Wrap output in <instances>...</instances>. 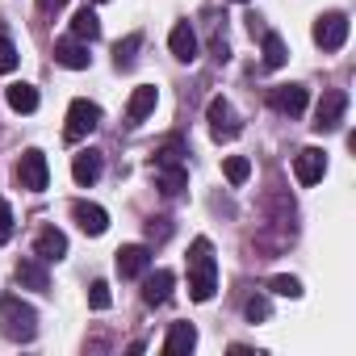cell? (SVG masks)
<instances>
[{"label": "cell", "mask_w": 356, "mask_h": 356, "mask_svg": "<svg viewBox=\"0 0 356 356\" xmlns=\"http://www.w3.org/2000/svg\"><path fill=\"white\" fill-rule=\"evenodd\" d=\"M147 281H143V302L147 306H163L168 298H172V285H176V277L168 273V268H155V273H143Z\"/></svg>", "instance_id": "5bb4252c"}, {"label": "cell", "mask_w": 356, "mask_h": 356, "mask_svg": "<svg viewBox=\"0 0 356 356\" xmlns=\"http://www.w3.org/2000/svg\"><path fill=\"white\" fill-rule=\"evenodd\" d=\"M206 122H210V134H214L218 143H231V138H239V134H243V122L235 118V109H231V101H227V97H214V101H210Z\"/></svg>", "instance_id": "5b68a950"}, {"label": "cell", "mask_w": 356, "mask_h": 356, "mask_svg": "<svg viewBox=\"0 0 356 356\" xmlns=\"http://www.w3.org/2000/svg\"><path fill=\"white\" fill-rule=\"evenodd\" d=\"M97 5H101V0H97Z\"/></svg>", "instance_id": "e575fe53"}, {"label": "cell", "mask_w": 356, "mask_h": 356, "mask_svg": "<svg viewBox=\"0 0 356 356\" xmlns=\"http://www.w3.org/2000/svg\"><path fill=\"white\" fill-rule=\"evenodd\" d=\"M17 59H22V55H17V47H13L5 34H0V76H9V72L17 67Z\"/></svg>", "instance_id": "f1b7e54d"}, {"label": "cell", "mask_w": 356, "mask_h": 356, "mask_svg": "<svg viewBox=\"0 0 356 356\" xmlns=\"http://www.w3.org/2000/svg\"><path fill=\"white\" fill-rule=\"evenodd\" d=\"M193 348H197V327L193 323H172L168 327L163 356H181V352H193Z\"/></svg>", "instance_id": "e0dca14e"}, {"label": "cell", "mask_w": 356, "mask_h": 356, "mask_svg": "<svg viewBox=\"0 0 356 356\" xmlns=\"http://www.w3.org/2000/svg\"><path fill=\"white\" fill-rule=\"evenodd\" d=\"M147 268H151V248H147V243H126V248H118V273H122L126 281L143 277Z\"/></svg>", "instance_id": "30bf717a"}, {"label": "cell", "mask_w": 356, "mask_h": 356, "mask_svg": "<svg viewBox=\"0 0 356 356\" xmlns=\"http://www.w3.org/2000/svg\"><path fill=\"white\" fill-rule=\"evenodd\" d=\"M168 51H172V59H181V63H193V59H197V34L189 30V22L172 26V34H168Z\"/></svg>", "instance_id": "9a60e30c"}, {"label": "cell", "mask_w": 356, "mask_h": 356, "mask_svg": "<svg viewBox=\"0 0 356 356\" xmlns=\"http://www.w3.org/2000/svg\"><path fill=\"white\" fill-rule=\"evenodd\" d=\"M34 256H38V260H47V264L63 260V256H67V235H63L59 227H42V231H38V239H34Z\"/></svg>", "instance_id": "7c38bea8"}, {"label": "cell", "mask_w": 356, "mask_h": 356, "mask_svg": "<svg viewBox=\"0 0 356 356\" xmlns=\"http://www.w3.org/2000/svg\"><path fill=\"white\" fill-rule=\"evenodd\" d=\"M63 5H67V0H38V9H42V13H59Z\"/></svg>", "instance_id": "d6a6232c"}, {"label": "cell", "mask_w": 356, "mask_h": 356, "mask_svg": "<svg viewBox=\"0 0 356 356\" xmlns=\"http://www.w3.org/2000/svg\"><path fill=\"white\" fill-rule=\"evenodd\" d=\"M155 172H159V193H163V197H176V193L189 185V176H185L181 163H176V168H155Z\"/></svg>", "instance_id": "7402d4cb"}, {"label": "cell", "mask_w": 356, "mask_h": 356, "mask_svg": "<svg viewBox=\"0 0 356 356\" xmlns=\"http://www.w3.org/2000/svg\"><path fill=\"white\" fill-rule=\"evenodd\" d=\"M101 168H105V155L97 147H84V151L72 155V176H76V185H84V189L101 181Z\"/></svg>", "instance_id": "ba28073f"}, {"label": "cell", "mask_w": 356, "mask_h": 356, "mask_svg": "<svg viewBox=\"0 0 356 356\" xmlns=\"http://www.w3.org/2000/svg\"><path fill=\"white\" fill-rule=\"evenodd\" d=\"M5 97H9V105H13L17 113H34V109H38V88H34V84H9Z\"/></svg>", "instance_id": "44dd1931"}, {"label": "cell", "mask_w": 356, "mask_h": 356, "mask_svg": "<svg viewBox=\"0 0 356 356\" xmlns=\"http://www.w3.org/2000/svg\"><path fill=\"white\" fill-rule=\"evenodd\" d=\"M243 314H248L252 323H264V318H268V298H260V293L248 298V302H243Z\"/></svg>", "instance_id": "f546056e"}, {"label": "cell", "mask_w": 356, "mask_h": 356, "mask_svg": "<svg viewBox=\"0 0 356 356\" xmlns=\"http://www.w3.org/2000/svg\"><path fill=\"white\" fill-rule=\"evenodd\" d=\"M109 302H113L109 285H105V281H92V285H88V306H92V310H109Z\"/></svg>", "instance_id": "83f0119b"}, {"label": "cell", "mask_w": 356, "mask_h": 356, "mask_svg": "<svg viewBox=\"0 0 356 356\" xmlns=\"http://www.w3.org/2000/svg\"><path fill=\"white\" fill-rule=\"evenodd\" d=\"M138 47H143V34H126V38L113 47V63H118L122 72H126V67H134V51H138Z\"/></svg>", "instance_id": "cb8c5ba5"}, {"label": "cell", "mask_w": 356, "mask_h": 356, "mask_svg": "<svg viewBox=\"0 0 356 356\" xmlns=\"http://www.w3.org/2000/svg\"><path fill=\"white\" fill-rule=\"evenodd\" d=\"M172 235V222L168 218H151L147 222V239H168Z\"/></svg>", "instance_id": "1f68e13d"}, {"label": "cell", "mask_w": 356, "mask_h": 356, "mask_svg": "<svg viewBox=\"0 0 356 356\" xmlns=\"http://www.w3.org/2000/svg\"><path fill=\"white\" fill-rule=\"evenodd\" d=\"M13 277H17V285H26V289H38V293H47V289H51L47 260H38V256H34V260H22Z\"/></svg>", "instance_id": "d6986e66"}, {"label": "cell", "mask_w": 356, "mask_h": 356, "mask_svg": "<svg viewBox=\"0 0 356 356\" xmlns=\"http://www.w3.org/2000/svg\"><path fill=\"white\" fill-rule=\"evenodd\" d=\"M97 126H101V105H97V101H88V97H76V101L67 105L63 138H67V143H80V138H88Z\"/></svg>", "instance_id": "3957f363"}, {"label": "cell", "mask_w": 356, "mask_h": 356, "mask_svg": "<svg viewBox=\"0 0 356 356\" xmlns=\"http://www.w3.org/2000/svg\"><path fill=\"white\" fill-rule=\"evenodd\" d=\"M17 181H22V189H30V193H42V189L51 185V163H47V155H42L38 147L22 151V159H17Z\"/></svg>", "instance_id": "277c9868"}, {"label": "cell", "mask_w": 356, "mask_h": 356, "mask_svg": "<svg viewBox=\"0 0 356 356\" xmlns=\"http://www.w3.org/2000/svg\"><path fill=\"white\" fill-rule=\"evenodd\" d=\"M235 5H243V0H235Z\"/></svg>", "instance_id": "836d02e7"}, {"label": "cell", "mask_w": 356, "mask_h": 356, "mask_svg": "<svg viewBox=\"0 0 356 356\" xmlns=\"http://www.w3.org/2000/svg\"><path fill=\"white\" fill-rule=\"evenodd\" d=\"M222 172H227V181H231V185H243L248 176H252V163H248L243 155H231V159L222 163Z\"/></svg>", "instance_id": "484cf974"}, {"label": "cell", "mask_w": 356, "mask_h": 356, "mask_svg": "<svg viewBox=\"0 0 356 356\" xmlns=\"http://www.w3.org/2000/svg\"><path fill=\"white\" fill-rule=\"evenodd\" d=\"M293 176H298V185H318L323 176H327V155H323L318 147L298 151V159H293Z\"/></svg>", "instance_id": "9c48e42d"}, {"label": "cell", "mask_w": 356, "mask_h": 356, "mask_svg": "<svg viewBox=\"0 0 356 356\" xmlns=\"http://www.w3.org/2000/svg\"><path fill=\"white\" fill-rule=\"evenodd\" d=\"M72 38H80V42H97V38H101V17H97L88 5L72 17Z\"/></svg>", "instance_id": "ffe728a7"}, {"label": "cell", "mask_w": 356, "mask_h": 356, "mask_svg": "<svg viewBox=\"0 0 356 356\" xmlns=\"http://www.w3.org/2000/svg\"><path fill=\"white\" fill-rule=\"evenodd\" d=\"M306 101H310V97H306L302 84H281V88L268 92V105H273L277 113H289V118H298V113L306 109Z\"/></svg>", "instance_id": "8fae6325"}, {"label": "cell", "mask_w": 356, "mask_h": 356, "mask_svg": "<svg viewBox=\"0 0 356 356\" xmlns=\"http://www.w3.org/2000/svg\"><path fill=\"white\" fill-rule=\"evenodd\" d=\"M72 218L80 222L84 235H105V227H109V214L92 202H72Z\"/></svg>", "instance_id": "2e32d148"}, {"label": "cell", "mask_w": 356, "mask_h": 356, "mask_svg": "<svg viewBox=\"0 0 356 356\" xmlns=\"http://www.w3.org/2000/svg\"><path fill=\"white\" fill-rule=\"evenodd\" d=\"M181 155H185V143H181V138H168V143L155 151V168H176V163H181Z\"/></svg>", "instance_id": "d4e9b609"}, {"label": "cell", "mask_w": 356, "mask_h": 356, "mask_svg": "<svg viewBox=\"0 0 356 356\" xmlns=\"http://www.w3.org/2000/svg\"><path fill=\"white\" fill-rule=\"evenodd\" d=\"M314 42L323 51H339L348 42V13H323L314 22Z\"/></svg>", "instance_id": "52a82bcc"}, {"label": "cell", "mask_w": 356, "mask_h": 356, "mask_svg": "<svg viewBox=\"0 0 356 356\" xmlns=\"http://www.w3.org/2000/svg\"><path fill=\"white\" fill-rule=\"evenodd\" d=\"M55 63H59V67H72V72H84V67L92 63L88 42H80V38H63V42H55Z\"/></svg>", "instance_id": "4fadbf2b"}, {"label": "cell", "mask_w": 356, "mask_h": 356, "mask_svg": "<svg viewBox=\"0 0 356 356\" xmlns=\"http://www.w3.org/2000/svg\"><path fill=\"white\" fill-rule=\"evenodd\" d=\"M9 235H13V206L0 197V243H9Z\"/></svg>", "instance_id": "4dcf8cb0"}, {"label": "cell", "mask_w": 356, "mask_h": 356, "mask_svg": "<svg viewBox=\"0 0 356 356\" xmlns=\"http://www.w3.org/2000/svg\"><path fill=\"white\" fill-rule=\"evenodd\" d=\"M0 331L13 343H30L38 335V310L30 302H22L17 293H5L0 298Z\"/></svg>", "instance_id": "7a4b0ae2"}, {"label": "cell", "mask_w": 356, "mask_h": 356, "mask_svg": "<svg viewBox=\"0 0 356 356\" xmlns=\"http://www.w3.org/2000/svg\"><path fill=\"white\" fill-rule=\"evenodd\" d=\"M285 59H289V51H285V38L268 30V34H264V67H273V72H277V67H285Z\"/></svg>", "instance_id": "603a6c76"}, {"label": "cell", "mask_w": 356, "mask_h": 356, "mask_svg": "<svg viewBox=\"0 0 356 356\" xmlns=\"http://www.w3.org/2000/svg\"><path fill=\"white\" fill-rule=\"evenodd\" d=\"M343 113H348V97H343L339 88H327L323 101H318V109H314V122H310V126H314L318 134H331V130H339Z\"/></svg>", "instance_id": "8992f818"}, {"label": "cell", "mask_w": 356, "mask_h": 356, "mask_svg": "<svg viewBox=\"0 0 356 356\" xmlns=\"http://www.w3.org/2000/svg\"><path fill=\"white\" fill-rule=\"evenodd\" d=\"M214 289H218L214 243H210V239H193V248H189V298H193V302H210Z\"/></svg>", "instance_id": "6da1fadb"}, {"label": "cell", "mask_w": 356, "mask_h": 356, "mask_svg": "<svg viewBox=\"0 0 356 356\" xmlns=\"http://www.w3.org/2000/svg\"><path fill=\"white\" fill-rule=\"evenodd\" d=\"M268 289L281 293V298H302V281H298V277H273Z\"/></svg>", "instance_id": "4316f807"}, {"label": "cell", "mask_w": 356, "mask_h": 356, "mask_svg": "<svg viewBox=\"0 0 356 356\" xmlns=\"http://www.w3.org/2000/svg\"><path fill=\"white\" fill-rule=\"evenodd\" d=\"M155 101H159L155 84H138V88L130 92V101H126V122H130V126H138V122L155 109Z\"/></svg>", "instance_id": "ac0fdd59"}]
</instances>
